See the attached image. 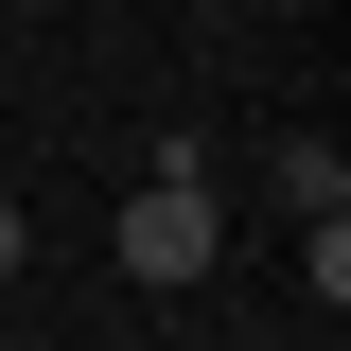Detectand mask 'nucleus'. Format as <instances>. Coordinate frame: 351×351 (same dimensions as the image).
<instances>
[{"label": "nucleus", "mask_w": 351, "mask_h": 351, "mask_svg": "<svg viewBox=\"0 0 351 351\" xmlns=\"http://www.w3.org/2000/svg\"><path fill=\"white\" fill-rule=\"evenodd\" d=\"M211 263H228V211H211V158H193V141H158V176L123 193V281H158V299H176V281H211Z\"/></svg>", "instance_id": "nucleus-1"}, {"label": "nucleus", "mask_w": 351, "mask_h": 351, "mask_svg": "<svg viewBox=\"0 0 351 351\" xmlns=\"http://www.w3.org/2000/svg\"><path fill=\"white\" fill-rule=\"evenodd\" d=\"M263 176H281V211H299V228H334V211H351V158H334V141H316V123L281 141V158H263Z\"/></svg>", "instance_id": "nucleus-2"}, {"label": "nucleus", "mask_w": 351, "mask_h": 351, "mask_svg": "<svg viewBox=\"0 0 351 351\" xmlns=\"http://www.w3.org/2000/svg\"><path fill=\"white\" fill-rule=\"evenodd\" d=\"M18 263H36V211H18V193H0V281H18Z\"/></svg>", "instance_id": "nucleus-3"}]
</instances>
